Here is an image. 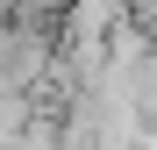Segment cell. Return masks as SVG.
Returning a JSON list of instances; mask_svg holds the SVG:
<instances>
[{
	"label": "cell",
	"instance_id": "obj_1",
	"mask_svg": "<svg viewBox=\"0 0 157 150\" xmlns=\"http://www.w3.org/2000/svg\"><path fill=\"white\" fill-rule=\"evenodd\" d=\"M57 7H71V0H14V14H57Z\"/></svg>",
	"mask_w": 157,
	"mask_h": 150
}]
</instances>
